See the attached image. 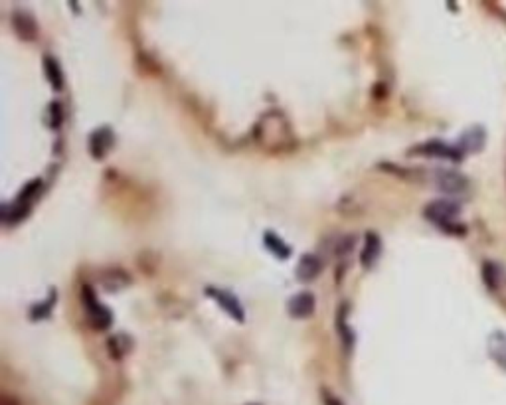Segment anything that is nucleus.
<instances>
[{
    "instance_id": "nucleus-1",
    "label": "nucleus",
    "mask_w": 506,
    "mask_h": 405,
    "mask_svg": "<svg viewBox=\"0 0 506 405\" xmlns=\"http://www.w3.org/2000/svg\"><path fill=\"white\" fill-rule=\"evenodd\" d=\"M40 188H42V180H38V178L28 182L26 186L20 190V194H18V198H16L12 206H4V210H2V219H4L6 223H18V221H22V219L26 218L28 212H30L32 200H34V196L40 192Z\"/></svg>"
},
{
    "instance_id": "nucleus-2",
    "label": "nucleus",
    "mask_w": 506,
    "mask_h": 405,
    "mask_svg": "<svg viewBox=\"0 0 506 405\" xmlns=\"http://www.w3.org/2000/svg\"><path fill=\"white\" fill-rule=\"evenodd\" d=\"M81 296H83V305H85V311L89 314L91 325H94L95 328H99V330L109 328L111 322H113V314H111V311L105 307V305L99 303V298L95 296L94 289H91V287H83Z\"/></svg>"
},
{
    "instance_id": "nucleus-3",
    "label": "nucleus",
    "mask_w": 506,
    "mask_h": 405,
    "mask_svg": "<svg viewBox=\"0 0 506 405\" xmlns=\"http://www.w3.org/2000/svg\"><path fill=\"white\" fill-rule=\"evenodd\" d=\"M426 216L431 219L433 223H437L439 228L451 230V226H455V218L459 216V208L455 204L445 202V200H437V202L427 206Z\"/></svg>"
},
{
    "instance_id": "nucleus-4",
    "label": "nucleus",
    "mask_w": 506,
    "mask_h": 405,
    "mask_svg": "<svg viewBox=\"0 0 506 405\" xmlns=\"http://www.w3.org/2000/svg\"><path fill=\"white\" fill-rule=\"evenodd\" d=\"M206 293H208V296L216 298V303H218L221 309L228 312L234 320H237V322H245V312L241 309V305H239V300H237L236 295H232V293H228V291H223V289H216V287H208Z\"/></svg>"
},
{
    "instance_id": "nucleus-5",
    "label": "nucleus",
    "mask_w": 506,
    "mask_h": 405,
    "mask_svg": "<svg viewBox=\"0 0 506 405\" xmlns=\"http://www.w3.org/2000/svg\"><path fill=\"white\" fill-rule=\"evenodd\" d=\"M316 307V298L315 295L302 291V293H297L289 300V314L297 320H302V318H309L313 312H315Z\"/></svg>"
},
{
    "instance_id": "nucleus-6",
    "label": "nucleus",
    "mask_w": 506,
    "mask_h": 405,
    "mask_svg": "<svg viewBox=\"0 0 506 405\" xmlns=\"http://www.w3.org/2000/svg\"><path fill=\"white\" fill-rule=\"evenodd\" d=\"M111 146H113V131L109 127L95 129L94 133L89 135V153L97 160H101L103 156L107 155Z\"/></svg>"
},
{
    "instance_id": "nucleus-7",
    "label": "nucleus",
    "mask_w": 506,
    "mask_h": 405,
    "mask_svg": "<svg viewBox=\"0 0 506 405\" xmlns=\"http://www.w3.org/2000/svg\"><path fill=\"white\" fill-rule=\"evenodd\" d=\"M322 271V261L318 255L313 253H305L297 263V279L302 283H309V281L316 279Z\"/></svg>"
},
{
    "instance_id": "nucleus-8",
    "label": "nucleus",
    "mask_w": 506,
    "mask_h": 405,
    "mask_svg": "<svg viewBox=\"0 0 506 405\" xmlns=\"http://www.w3.org/2000/svg\"><path fill=\"white\" fill-rule=\"evenodd\" d=\"M380 253H382V239L374 232H368L366 234V241H364V251H362V265L372 267L378 261Z\"/></svg>"
},
{
    "instance_id": "nucleus-9",
    "label": "nucleus",
    "mask_w": 506,
    "mask_h": 405,
    "mask_svg": "<svg viewBox=\"0 0 506 405\" xmlns=\"http://www.w3.org/2000/svg\"><path fill=\"white\" fill-rule=\"evenodd\" d=\"M44 74H46L47 83L52 85L54 91H62L63 89V72L60 67V62L52 56H46L44 58Z\"/></svg>"
},
{
    "instance_id": "nucleus-10",
    "label": "nucleus",
    "mask_w": 506,
    "mask_h": 405,
    "mask_svg": "<svg viewBox=\"0 0 506 405\" xmlns=\"http://www.w3.org/2000/svg\"><path fill=\"white\" fill-rule=\"evenodd\" d=\"M12 24H14L16 32L22 40H34L36 34H38V28H36V22L30 14L26 12H16L12 16Z\"/></svg>"
},
{
    "instance_id": "nucleus-11",
    "label": "nucleus",
    "mask_w": 506,
    "mask_h": 405,
    "mask_svg": "<svg viewBox=\"0 0 506 405\" xmlns=\"http://www.w3.org/2000/svg\"><path fill=\"white\" fill-rule=\"evenodd\" d=\"M263 243H265V248H267L277 259H289L291 257V253H293V250L285 243L283 239L279 237L277 234H273V232H265V235H263Z\"/></svg>"
},
{
    "instance_id": "nucleus-12",
    "label": "nucleus",
    "mask_w": 506,
    "mask_h": 405,
    "mask_svg": "<svg viewBox=\"0 0 506 405\" xmlns=\"http://www.w3.org/2000/svg\"><path fill=\"white\" fill-rule=\"evenodd\" d=\"M437 182H439V188H441L443 192H449V194L461 192L463 188L467 186L465 178L459 176V174H453V172H441L439 178H437Z\"/></svg>"
},
{
    "instance_id": "nucleus-13",
    "label": "nucleus",
    "mask_w": 506,
    "mask_h": 405,
    "mask_svg": "<svg viewBox=\"0 0 506 405\" xmlns=\"http://www.w3.org/2000/svg\"><path fill=\"white\" fill-rule=\"evenodd\" d=\"M490 356L496 360L503 368H506V338L505 334L496 332L490 336Z\"/></svg>"
},
{
    "instance_id": "nucleus-14",
    "label": "nucleus",
    "mask_w": 506,
    "mask_h": 405,
    "mask_svg": "<svg viewBox=\"0 0 506 405\" xmlns=\"http://www.w3.org/2000/svg\"><path fill=\"white\" fill-rule=\"evenodd\" d=\"M109 350L113 358H121L131 350V338H126L125 334H117L109 340Z\"/></svg>"
},
{
    "instance_id": "nucleus-15",
    "label": "nucleus",
    "mask_w": 506,
    "mask_h": 405,
    "mask_svg": "<svg viewBox=\"0 0 506 405\" xmlns=\"http://www.w3.org/2000/svg\"><path fill=\"white\" fill-rule=\"evenodd\" d=\"M485 142V133L481 129H471L463 135V149L465 151H478Z\"/></svg>"
},
{
    "instance_id": "nucleus-16",
    "label": "nucleus",
    "mask_w": 506,
    "mask_h": 405,
    "mask_svg": "<svg viewBox=\"0 0 506 405\" xmlns=\"http://www.w3.org/2000/svg\"><path fill=\"white\" fill-rule=\"evenodd\" d=\"M54 303H56V291L52 289V298H50V300H44V303H40V305H36V307L30 311V316L32 318H36V320L46 318L47 314L52 312V309H54Z\"/></svg>"
},
{
    "instance_id": "nucleus-17",
    "label": "nucleus",
    "mask_w": 506,
    "mask_h": 405,
    "mask_svg": "<svg viewBox=\"0 0 506 405\" xmlns=\"http://www.w3.org/2000/svg\"><path fill=\"white\" fill-rule=\"evenodd\" d=\"M50 117H52V121H50L52 129H58V127H60V123H62V119H63L62 107H60L58 103H52V105H50Z\"/></svg>"
},
{
    "instance_id": "nucleus-18",
    "label": "nucleus",
    "mask_w": 506,
    "mask_h": 405,
    "mask_svg": "<svg viewBox=\"0 0 506 405\" xmlns=\"http://www.w3.org/2000/svg\"><path fill=\"white\" fill-rule=\"evenodd\" d=\"M324 405H344V404H342L338 397H334L332 393H327V391H324Z\"/></svg>"
},
{
    "instance_id": "nucleus-19",
    "label": "nucleus",
    "mask_w": 506,
    "mask_h": 405,
    "mask_svg": "<svg viewBox=\"0 0 506 405\" xmlns=\"http://www.w3.org/2000/svg\"><path fill=\"white\" fill-rule=\"evenodd\" d=\"M0 405H18V404H16V399H10V397H4V399H2V404H0Z\"/></svg>"
}]
</instances>
